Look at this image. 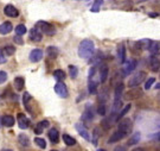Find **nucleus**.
I'll return each instance as SVG.
<instances>
[{
	"instance_id": "obj_4",
	"label": "nucleus",
	"mask_w": 160,
	"mask_h": 151,
	"mask_svg": "<svg viewBox=\"0 0 160 151\" xmlns=\"http://www.w3.org/2000/svg\"><path fill=\"white\" fill-rule=\"evenodd\" d=\"M132 128H133V122H132L131 119L126 118V119L120 120V124H119V128H118V130L121 131L126 137L132 132Z\"/></svg>"
},
{
	"instance_id": "obj_33",
	"label": "nucleus",
	"mask_w": 160,
	"mask_h": 151,
	"mask_svg": "<svg viewBox=\"0 0 160 151\" xmlns=\"http://www.w3.org/2000/svg\"><path fill=\"white\" fill-rule=\"evenodd\" d=\"M140 132H137V133H134V136L132 137L131 139H129V142H128V145H134V144H137L138 142L140 140Z\"/></svg>"
},
{
	"instance_id": "obj_9",
	"label": "nucleus",
	"mask_w": 160,
	"mask_h": 151,
	"mask_svg": "<svg viewBox=\"0 0 160 151\" xmlns=\"http://www.w3.org/2000/svg\"><path fill=\"white\" fill-rule=\"evenodd\" d=\"M76 128H77V132L84 138V139L87 140H90V134H89V132H88V130H87V128L82 124V122H78V124H76Z\"/></svg>"
},
{
	"instance_id": "obj_38",
	"label": "nucleus",
	"mask_w": 160,
	"mask_h": 151,
	"mask_svg": "<svg viewBox=\"0 0 160 151\" xmlns=\"http://www.w3.org/2000/svg\"><path fill=\"white\" fill-rule=\"evenodd\" d=\"M101 4H102V0H96V1L94 3V5H92V12H97V11H98V10H100V6H101Z\"/></svg>"
},
{
	"instance_id": "obj_13",
	"label": "nucleus",
	"mask_w": 160,
	"mask_h": 151,
	"mask_svg": "<svg viewBox=\"0 0 160 151\" xmlns=\"http://www.w3.org/2000/svg\"><path fill=\"white\" fill-rule=\"evenodd\" d=\"M125 137H126V136L122 133L121 131H119V130H118V131H115L114 133H113L112 136H110V137H109L108 143L110 144V143H116V142H120V140L123 139Z\"/></svg>"
},
{
	"instance_id": "obj_11",
	"label": "nucleus",
	"mask_w": 160,
	"mask_h": 151,
	"mask_svg": "<svg viewBox=\"0 0 160 151\" xmlns=\"http://www.w3.org/2000/svg\"><path fill=\"white\" fill-rule=\"evenodd\" d=\"M30 38H31V41L33 42H40L42 38H43V34L37 28H33L30 31Z\"/></svg>"
},
{
	"instance_id": "obj_8",
	"label": "nucleus",
	"mask_w": 160,
	"mask_h": 151,
	"mask_svg": "<svg viewBox=\"0 0 160 151\" xmlns=\"http://www.w3.org/2000/svg\"><path fill=\"white\" fill-rule=\"evenodd\" d=\"M30 125V120L29 118L23 114V113H20V114H18V126L22 128V130H25V128H28Z\"/></svg>"
},
{
	"instance_id": "obj_45",
	"label": "nucleus",
	"mask_w": 160,
	"mask_h": 151,
	"mask_svg": "<svg viewBox=\"0 0 160 151\" xmlns=\"http://www.w3.org/2000/svg\"><path fill=\"white\" fill-rule=\"evenodd\" d=\"M133 151H143L142 149H135V150H133Z\"/></svg>"
},
{
	"instance_id": "obj_27",
	"label": "nucleus",
	"mask_w": 160,
	"mask_h": 151,
	"mask_svg": "<svg viewBox=\"0 0 160 151\" xmlns=\"http://www.w3.org/2000/svg\"><path fill=\"white\" fill-rule=\"evenodd\" d=\"M125 60H126V48L125 45H120L119 48V61L120 63H125Z\"/></svg>"
},
{
	"instance_id": "obj_41",
	"label": "nucleus",
	"mask_w": 160,
	"mask_h": 151,
	"mask_svg": "<svg viewBox=\"0 0 160 151\" xmlns=\"http://www.w3.org/2000/svg\"><path fill=\"white\" fill-rule=\"evenodd\" d=\"M6 62V56L2 54V50L0 49V63H5Z\"/></svg>"
},
{
	"instance_id": "obj_1",
	"label": "nucleus",
	"mask_w": 160,
	"mask_h": 151,
	"mask_svg": "<svg viewBox=\"0 0 160 151\" xmlns=\"http://www.w3.org/2000/svg\"><path fill=\"white\" fill-rule=\"evenodd\" d=\"M95 44L92 39H83L78 45V56L84 60H89L94 56Z\"/></svg>"
},
{
	"instance_id": "obj_14",
	"label": "nucleus",
	"mask_w": 160,
	"mask_h": 151,
	"mask_svg": "<svg viewBox=\"0 0 160 151\" xmlns=\"http://www.w3.org/2000/svg\"><path fill=\"white\" fill-rule=\"evenodd\" d=\"M49 128V122L48 120H42L40 122H38L37 125H36V128H34V133L37 134H40L44 132V128Z\"/></svg>"
},
{
	"instance_id": "obj_29",
	"label": "nucleus",
	"mask_w": 160,
	"mask_h": 151,
	"mask_svg": "<svg viewBox=\"0 0 160 151\" xmlns=\"http://www.w3.org/2000/svg\"><path fill=\"white\" fill-rule=\"evenodd\" d=\"M63 142L69 146L75 145V144H76L75 138H72V137H71V136H69V134H63Z\"/></svg>"
},
{
	"instance_id": "obj_32",
	"label": "nucleus",
	"mask_w": 160,
	"mask_h": 151,
	"mask_svg": "<svg viewBox=\"0 0 160 151\" xmlns=\"http://www.w3.org/2000/svg\"><path fill=\"white\" fill-rule=\"evenodd\" d=\"M19 142H20V144L23 146H29L30 145V139L29 137L26 136V134L22 133L19 136Z\"/></svg>"
},
{
	"instance_id": "obj_31",
	"label": "nucleus",
	"mask_w": 160,
	"mask_h": 151,
	"mask_svg": "<svg viewBox=\"0 0 160 151\" xmlns=\"http://www.w3.org/2000/svg\"><path fill=\"white\" fill-rule=\"evenodd\" d=\"M14 51H16V48L14 47H12V45H6V47L4 48V50H2V54H4L5 56H11V55L14 54Z\"/></svg>"
},
{
	"instance_id": "obj_5",
	"label": "nucleus",
	"mask_w": 160,
	"mask_h": 151,
	"mask_svg": "<svg viewBox=\"0 0 160 151\" xmlns=\"http://www.w3.org/2000/svg\"><path fill=\"white\" fill-rule=\"evenodd\" d=\"M55 92L57 94L58 96H61V98H68L69 95V92H68V88L67 86L64 85L63 82H57L56 85H55Z\"/></svg>"
},
{
	"instance_id": "obj_26",
	"label": "nucleus",
	"mask_w": 160,
	"mask_h": 151,
	"mask_svg": "<svg viewBox=\"0 0 160 151\" xmlns=\"http://www.w3.org/2000/svg\"><path fill=\"white\" fill-rule=\"evenodd\" d=\"M97 86H98V81H94L92 79H89V93L96 94Z\"/></svg>"
},
{
	"instance_id": "obj_39",
	"label": "nucleus",
	"mask_w": 160,
	"mask_h": 151,
	"mask_svg": "<svg viewBox=\"0 0 160 151\" xmlns=\"http://www.w3.org/2000/svg\"><path fill=\"white\" fill-rule=\"evenodd\" d=\"M154 82H155V79H154V77H149L148 80L146 81V85H145V89H147V91H148L149 88L152 87V85H153Z\"/></svg>"
},
{
	"instance_id": "obj_21",
	"label": "nucleus",
	"mask_w": 160,
	"mask_h": 151,
	"mask_svg": "<svg viewBox=\"0 0 160 151\" xmlns=\"http://www.w3.org/2000/svg\"><path fill=\"white\" fill-rule=\"evenodd\" d=\"M46 54H48V56L50 58H56L59 55V50H58L57 47L51 45V47H49L46 49Z\"/></svg>"
},
{
	"instance_id": "obj_42",
	"label": "nucleus",
	"mask_w": 160,
	"mask_h": 151,
	"mask_svg": "<svg viewBox=\"0 0 160 151\" xmlns=\"http://www.w3.org/2000/svg\"><path fill=\"white\" fill-rule=\"evenodd\" d=\"M13 41L16 42V43H18V44H23V39H22L19 36H18V37H14V38H13Z\"/></svg>"
},
{
	"instance_id": "obj_6",
	"label": "nucleus",
	"mask_w": 160,
	"mask_h": 151,
	"mask_svg": "<svg viewBox=\"0 0 160 151\" xmlns=\"http://www.w3.org/2000/svg\"><path fill=\"white\" fill-rule=\"evenodd\" d=\"M135 68H137V61L135 60H129V61H127V62L123 63V74L128 75Z\"/></svg>"
},
{
	"instance_id": "obj_43",
	"label": "nucleus",
	"mask_w": 160,
	"mask_h": 151,
	"mask_svg": "<svg viewBox=\"0 0 160 151\" xmlns=\"http://www.w3.org/2000/svg\"><path fill=\"white\" fill-rule=\"evenodd\" d=\"M114 151H126V148L125 146H116Z\"/></svg>"
},
{
	"instance_id": "obj_28",
	"label": "nucleus",
	"mask_w": 160,
	"mask_h": 151,
	"mask_svg": "<svg viewBox=\"0 0 160 151\" xmlns=\"http://www.w3.org/2000/svg\"><path fill=\"white\" fill-rule=\"evenodd\" d=\"M131 107H132V105H131V104H128V105L126 106V107L123 108V110L121 111L120 113H118V116H116V122H118V120H121V119H122L123 117L126 116L127 113L129 112V110H131Z\"/></svg>"
},
{
	"instance_id": "obj_3",
	"label": "nucleus",
	"mask_w": 160,
	"mask_h": 151,
	"mask_svg": "<svg viewBox=\"0 0 160 151\" xmlns=\"http://www.w3.org/2000/svg\"><path fill=\"white\" fill-rule=\"evenodd\" d=\"M145 79H146V71H139V73H137L135 75H133L129 79L128 86L129 87H137V86L142 83Z\"/></svg>"
},
{
	"instance_id": "obj_48",
	"label": "nucleus",
	"mask_w": 160,
	"mask_h": 151,
	"mask_svg": "<svg viewBox=\"0 0 160 151\" xmlns=\"http://www.w3.org/2000/svg\"><path fill=\"white\" fill-rule=\"evenodd\" d=\"M51 151H57V150H51Z\"/></svg>"
},
{
	"instance_id": "obj_35",
	"label": "nucleus",
	"mask_w": 160,
	"mask_h": 151,
	"mask_svg": "<svg viewBox=\"0 0 160 151\" xmlns=\"http://www.w3.org/2000/svg\"><path fill=\"white\" fill-rule=\"evenodd\" d=\"M34 143L39 146L40 149H45L46 148V142L43 138H34Z\"/></svg>"
},
{
	"instance_id": "obj_40",
	"label": "nucleus",
	"mask_w": 160,
	"mask_h": 151,
	"mask_svg": "<svg viewBox=\"0 0 160 151\" xmlns=\"http://www.w3.org/2000/svg\"><path fill=\"white\" fill-rule=\"evenodd\" d=\"M7 80V74L5 71H0V83H4Z\"/></svg>"
},
{
	"instance_id": "obj_15",
	"label": "nucleus",
	"mask_w": 160,
	"mask_h": 151,
	"mask_svg": "<svg viewBox=\"0 0 160 151\" xmlns=\"http://www.w3.org/2000/svg\"><path fill=\"white\" fill-rule=\"evenodd\" d=\"M13 30V25L10 22H5L0 25V34L1 35H7Z\"/></svg>"
},
{
	"instance_id": "obj_44",
	"label": "nucleus",
	"mask_w": 160,
	"mask_h": 151,
	"mask_svg": "<svg viewBox=\"0 0 160 151\" xmlns=\"http://www.w3.org/2000/svg\"><path fill=\"white\" fill-rule=\"evenodd\" d=\"M149 16H151V17H159L158 13H149Z\"/></svg>"
},
{
	"instance_id": "obj_22",
	"label": "nucleus",
	"mask_w": 160,
	"mask_h": 151,
	"mask_svg": "<svg viewBox=\"0 0 160 151\" xmlns=\"http://www.w3.org/2000/svg\"><path fill=\"white\" fill-rule=\"evenodd\" d=\"M13 83H14V87H16V89H17V91H23L24 86H25V80H24L23 77L18 76V77H16V79H14Z\"/></svg>"
},
{
	"instance_id": "obj_19",
	"label": "nucleus",
	"mask_w": 160,
	"mask_h": 151,
	"mask_svg": "<svg viewBox=\"0 0 160 151\" xmlns=\"http://www.w3.org/2000/svg\"><path fill=\"white\" fill-rule=\"evenodd\" d=\"M30 101H32V96L30 95V93L25 92V93H24V96H23L24 106H25V108H26V111H28V112L32 113V110H31V107H30Z\"/></svg>"
},
{
	"instance_id": "obj_47",
	"label": "nucleus",
	"mask_w": 160,
	"mask_h": 151,
	"mask_svg": "<svg viewBox=\"0 0 160 151\" xmlns=\"http://www.w3.org/2000/svg\"><path fill=\"white\" fill-rule=\"evenodd\" d=\"M2 151H12V150H10V149H5V150H2Z\"/></svg>"
},
{
	"instance_id": "obj_18",
	"label": "nucleus",
	"mask_w": 160,
	"mask_h": 151,
	"mask_svg": "<svg viewBox=\"0 0 160 151\" xmlns=\"http://www.w3.org/2000/svg\"><path fill=\"white\" fill-rule=\"evenodd\" d=\"M149 64H151V68L154 71H158L159 70V58L157 55H152L149 57Z\"/></svg>"
},
{
	"instance_id": "obj_10",
	"label": "nucleus",
	"mask_w": 160,
	"mask_h": 151,
	"mask_svg": "<svg viewBox=\"0 0 160 151\" xmlns=\"http://www.w3.org/2000/svg\"><path fill=\"white\" fill-rule=\"evenodd\" d=\"M92 119H94V112H92V106L88 105V106L86 107V111H84L83 116H82V120H83V122H92Z\"/></svg>"
},
{
	"instance_id": "obj_46",
	"label": "nucleus",
	"mask_w": 160,
	"mask_h": 151,
	"mask_svg": "<svg viewBox=\"0 0 160 151\" xmlns=\"http://www.w3.org/2000/svg\"><path fill=\"white\" fill-rule=\"evenodd\" d=\"M97 151H106V150H104V149H98Z\"/></svg>"
},
{
	"instance_id": "obj_24",
	"label": "nucleus",
	"mask_w": 160,
	"mask_h": 151,
	"mask_svg": "<svg viewBox=\"0 0 160 151\" xmlns=\"http://www.w3.org/2000/svg\"><path fill=\"white\" fill-rule=\"evenodd\" d=\"M53 77H55L58 82H63L64 79L67 77V75H65V73H64L62 69H57L53 71Z\"/></svg>"
},
{
	"instance_id": "obj_7",
	"label": "nucleus",
	"mask_w": 160,
	"mask_h": 151,
	"mask_svg": "<svg viewBox=\"0 0 160 151\" xmlns=\"http://www.w3.org/2000/svg\"><path fill=\"white\" fill-rule=\"evenodd\" d=\"M29 58L31 62L37 63V62H39L40 60L43 58V51H42L40 49H34V50H32V51L30 52Z\"/></svg>"
},
{
	"instance_id": "obj_25",
	"label": "nucleus",
	"mask_w": 160,
	"mask_h": 151,
	"mask_svg": "<svg viewBox=\"0 0 160 151\" xmlns=\"http://www.w3.org/2000/svg\"><path fill=\"white\" fill-rule=\"evenodd\" d=\"M148 50L152 55H159V42H152Z\"/></svg>"
},
{
	"instance_id": "obj_36",
	"label": "nucleus",
	"mask_w": 160,
	"mask_h": 151,
	"mask_svg": "<svg viewBox=\"0 0 160 151\" xmlns=\"http://www.w3.org/2000/svg\"><path fill=\"white\" fill-rule=\"evenodd\" d=\"M92 134H94V137H92V144L94 145H97V142H98V136H100V132H98V128H94V132H92Z\"/></svg>"
},
{
	"instance_id": "obj_34",
	"label": "nucleus",
	"mask_w": 160,
	"mask_h": 151,
	"mask_svg": "<svg viewBox=\"0 0 160 151\" xmlns=\"http://www.w3.org/2000/svg\"><path fill=\"white\" fill-rule=\"evenodd\" d=\"M69 73H70L71 79H76L77 75H78V69L75 65H69Z\"/></svg>"
},
{
	"instance_id": "obj_12",
	"label": "nucleus",
	"mask_w": 160,
	"mask_h": 151,
	"mask_svg": "<svg viewBox=\"0 0 160 151\" xmlns=\"http://www.w3.org/2000/svg\"><path fill=\"white\" fill-rule=\"evenodd\" d=\"M4 13H5L6 16H8V17H17L18 14H19L18 10L13 5H6L4 7Z\"/></svg>"
},
{
	"instance_id": "obj_30",
	"label": "nucleus",
	"mask_w": 160,
	"mask_h": 151,
	"mask_svg": "<svg viewBox=\"0 0 160 151\" xmlns=\"http://www.w3.org/2000/svg\"><path fill=\"white\" fill-rule=\"evenodd\" d=\"M26 31H28V29H26V26H25L24 24H19V25L16 26V34H17L18 36L25 35Z\"/></svg>"
},
{
	"instance_id": "obj_17",
	"label": "nucleus",
	"mask_w": 160,
	"mask_h": 151,
	"mask_svg": "<svg viewBox=\"0 0 160 151\" xmlns=\"http://www.w3.org/2000/svg\"><path fill=\"white\" fill-rule=\"evenodd\" d=\"M151 43H152V41H149V39H140L139 42L135 43V45H137L138 49H141V50H148Z\"/></svg>"
},
{
	"instance_id": "obj_37",
	"label": "nucleus",
	"mask_w": 160,
	"mask_h": 151,
	"mask_svg": "<svg viewBox=\"0 0 160 151\" xmlns=\"http://www.w3.org/2000/svg\"><path fill=\"white\" fill-rule=\"evenodd\" d=\"M106 112H107V111H106V104H104V102H101V104L98 105V108H97V113H98V114H100V116H104V114H106Z\"/></svg>"
},
{
	"instance_id": "obj_23",
	"label": "nucleus",
	"mask_w": 160,
	"mask_h": 151,
	"mask_svg": "<svg viewBox=\"0 0 160 151\" xmlns=\"http://www.w3.org/2000/svg\"><path fill=\"white\" fill-rule=\"evenodd\" d=\"M49 138L51 140L52 143H58V140H59V133H58V131L56 128H51L50 130V132H49Z\"/></svg>"
},
{
	"instance_id": "obj_16",
	"label": "nucleus",
	"mask_w": 160,
	"mask_h": 151,
	"mask_svg": "<svg viewBox=\"0 0 160 151\" xmlns=\"http://www.w3.org/2000/svg\"><path fill=\"white\" fill-rule=\"evenodd\" d=\"M108 73H109L108 65H107V64H102V67H101V69H100V81L102 82V83L106 82V80H107Z\"/></svg>"
},
{
	"instance_id": "obj_2",
	"label": "nucleus",
	"mask_w": 160,
	"mask_h": 151,
	"mask_svg": "<svg viewBox=\"0 0 160 151\" xmlns=\"http://www.w3.org/2000/svg\"><path fill=\"white\" fill-rule=\"evenodd\" d=\"M37 29L39 30L42 34H44V35H48V36H52L56 34V29H55V26L52 25V24L48 23V22H38L37 23V26H36Z\"/></svg>"
},
{
	"instance_id": "obj_20",
	"label": "nucleus",
	"mask_w": 160,
	"mask_h": 151,
	"mask_svg": "<svg viewBox=\"0 0 160 151\" xmlns=\"http://www.w3.org/2000/svg\"><path fill=\"white\" fill-rule=\"evenodd\" d=\"M1 122H2V125L6 126V128H12V126L14 125L16 120H14V118H13L12 116H4L2 117Z\"/></svg>"
}]
</instances>
